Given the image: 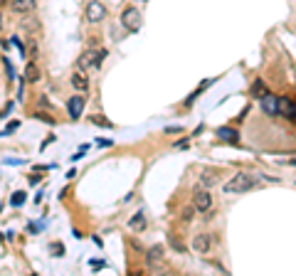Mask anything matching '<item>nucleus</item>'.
Wrapping results in <instances>:
<instances>
[{"label": "nucleus", "mask_w": 296, "mask_h": 276, "mask_svg": "<svg viewBox=\"0 0 296 276\" xmlns=\"http://www.w3.org/2000/svg\"><path fill=\"white\" fill-rule=\"evenodd\" d=\"M254 185H257V178H254V175L237 173L232 180H227V183H224V193L234 195V193H244V190H249V188H254Z\"/></svg>", "instance_id": "obj_1"}, {"label": "nucleus", "mask_w": 296, "mask_h": 276, "mask_svg": "<svg viewBox=\"0 0 296 276\" xmlns=\"http://www.w3.org/2000/svg\"><path fill=\"white\" fill-rule=\"evenodd\" d=\"M121 22H124V27H129L131 32H136V30H141V12H139L136 7H126V10L121 12Z\"/></svg>", "instance_id": "obj_2"}, {"label": "nucleus", "mask_w": 296, "mask_h": 276, "mask_svg": "<svg viewBox=\"0 0 296 276\" xmlns=\"http://www.w3.org/2000/svg\"><path fill=\"white\" fill-rule=\"evenodd\" d=\"M104 57H106L104 50H101V52H84V55L79 57V69L86 71V69H91V67H99Z\"/></svg>", "instance_id": "obj_3"}, {"label": "nucleus", "mask_w": 296, "mask_h": 276, "mask_svg": "<svg viewBox=\"0 0 296 276\" xmlns=\"http://www.w3.org/2000/svg\"><path fill=\"white\" fill-rule=\"evenodd\" d=\"M106 17V7L99 2V0H91L89 5H86V20L89 22H101Z\"/></svg>", "instance_id": "obj_4"}, {"label": "nucleus", "mask_w": 296, "mask_h": 276, "mask_svg": "<svg viewBox=\"0 0 296 276\" xmlns=\"http://www.w3.org/2000/svg\"><path fill=\"white\" fill-rule=\"evenodd\" d=\"M193 205H195L198 212H210V209H213V195H210V188H208V190H198Z\"/></svg>", "instance_id": "obj_5"}, {"label": "nucleus", "mask_w": 296, "mask_h": 276, "mask_svg": "<svg viewBox=\"0 0 296 276\" xmlns=\"http://www.w3.org/2000/svg\"><path fill=\"white\" fill-rule=\"evenodd\" d=\"M262 109H264L267 116H277L279 114V99L272 96V94H264L262 96Z\"/></svg>", "instance_id": "obj_6"}, {"label": "nucleus", "mask_w": 296, "mask_h": 276, "mask_svg": "<svg viewBox=\"0 0 296 276\" xmlns=\"http://www.w3.org/2000/svg\"><path fill=\"white\" fill-rule=\"evenodd\" d=\"M210 237L208 234H195V239H193V249L198 252V254H208L210 252Z\"/></svg>", "instance_id": "obj_7"}, {"label": "nucleus", "mask_w": 296, "mask_h": 276, "mask_svg": "<svg viewBox=\"0 0 296 276\" xmlns=\"http://www.w3.org/2000/svg\"><path fill=\"white\" fill-rule=\"evenodd\" d=\"M67 109H70V116H72V119H79L81 111H84V96H70Z\"/></svg>", "instance_id": "obj_8"}, {"label": "nucleus", "mask_w": 296, "mask_h": 276, "mask_svg": "<svg viewBox=\"0 0 296 276\" xmlns=\"http://www.w3.org/2000/svg\"><path fill=\"white\" fill-rule=\"evenodd\" d=\"M146 259L153 269H160V267H163V247H153L146 254Z\"/></svg>", "instance_id": "obj_9"}, {"label": "nucleus", "mask_w": 296, "mask_h": 276, "mask_svg": "<svg viewBox=\"0 0 296 276\" xmlns=\"http://www.w3.org/2000/svg\"><path fill=\"white\" fill-rule=\"evenodd\" d=\"M72 86L76 91H86L89 89V76L84 71H74L72 74Z\"/></svg>", "instance_id": "obj_10"}, {"label": "nucleus", "mask_w": 296, "mask_h": 276, "mask_svg": "<svg viewBox=\"0 0 296 276\" xmlns=\"http://www.w3.org/2000/svg\"><path fill=\"white\" fill-rule=\"evenodd\" d=\"M249 94H252V96H257V99H262V96H264V94H269V91H267V84H264L262 79H254V81H252Z\"/></svg>", "instance_id": "obj_11"}, {"label": "nucleus", "mask_w": 296, "mask_h": 276, "mask_svg": "<svg viewBox=\"0 0 296 276\" xmlns=\"http://www.w3.org/2000/svg\"><path fill=\"white\" fill-rule=\"evenodd\" d=\"M12 10L15 12H30V10H35V0H12Z\"/></svg>", "instance_id": "obj_12"}, {"label": "nucleus", "mask_w": 296, "mask_h": 276, "mask_svg": "<svg viewBox=\"0 0 296 276\" xmlns=\"http://www.w3.org/2000/svg\"><path fill=\"white\" fill-rule=\"evenodd\" d=\"M218 136H220L222 140H229V143H237V140H239V134H237L234 129H227V126L218 129Z\"/></svg>", "instance_id": "obj_13"}, {"label": "nucleus", "mask_w": 296, "mask_h": 276, "mask_svg": "<svg viewBox=\"0 0 296 276\" xmlns=\"http://www.w3.org/2000/svg\"><path fill=\"white\" fill-rule=\"evenodd\" d=\"M129 227H131V229H136V232H141V229H146V217H144V212H136V214L131 217V222H129Z\"/></svg>", "instance_id": "obj_14"}, {"label": "nucleus", "mask_w": 296, "mask_h": 276, "mask_svg": "<svg viewBox=\"0 0 296 276\" xmlns=\"http://www.w3.org/2000/svg\"><path fill=\"white\" fill-rule=\"evenodd\" d=\"M25 79H27V81H40V69H37L35 62H30V65L25 67Z\"/></svg>", "instance_id": "obj_15"}, {"label": "nucleus", "mask_w": 296, "mask_h": 276, "mask_svg": "<svg viewBox=\"0 0 296 276\" xmlns=\"http://www.w3.org/2000/svg\"><path fill=\"white\" fill-rule=\"evenodd\" d=\"M292 111H294V104H292L289 99H279V114L292 116Z\"/></svg>", "instance_id": "obj_16"}, {"label": "nucleus", "mask_w": 296, "mask_h": 276, "mask_svg": "<svg viewBox=\"0 0 296 276\" xmlns=\"http://www.w3.org/2000/svg\"><path fill=\"white\" fill-rule=\"evenodd\" d=\"M218 175H213V173H205L203 178H200V183H203V188H213V185H218Z\"/></svg>", "instance_id": "obj_17"}, {"label": "nucleus", "mask_w": 296, "mask_h": 276, "mask_svg": "<svg viewBox=\"0 0 296 276\" xmlns=\"http://www.w3.org/2000/svg\"><path fill=\"white\" fill-rule=\"evenodd\" d=\"M168 244H170L175 252H185V244H183V242H180L175 234H168Z\"/></svg>", "instance_id": "obj_18"}, {"label": "nucleus", "mask_w": 296, "mask_h": 276, "mask_svg": "<svg viewBox=\"0 0 296 276\" xmlns=\"http://www.w3.org/2000/svg\"><path fill=\"white\" fill-rule=\"evenodd\" d=\"M89 121H91V124H96V126L111 129V121H109V119H101V116H89Z\"/></svg>", "instance_id": "obj_19"}, {"label": "nucleus", "mask_w": 296, "mask_h": 276, "mask_svg": "<svg viewBox=\"0 0 296 276\" xmlns=\"http://www.w3.org/2000/svg\"><path fill=\"white\" fill-rule=\"evenodd\" d=\"M193 214H195V205H190V207H185V209H183V219H185V222H190V219H193Z\"/></svg>", "instance_id": "obj_20"}, {"label": "nucleus", "mask_w": 296, "mask_h": 276, "mask_svg": "<svg viewBox=\"0 0 296 276\" xmlns=\"http://www.w3.org/2000/svg\"><path fill=\"white\" fill-rule=\"evenodd\" d=\"M37 27H40L37 20H25V22H22V30H32V32H35Z\"/></svg>", "instance_id": "obj_21"}, {"label": "nucleus", "mask_w": 296, "mask_h": 276, "mask_svg": "<svg viewBox=\"0 0 296 276\" xmlns=\"http://www.w3.org/2000/svg\"><path fill=\"white\" fill-rule=\"evenodd\" d=\"M22 203H25V193H15V198H12V205L20 207Z\"/></svg>", "instance_id": "obj_22"}, {"label": "nucleus", "mask_w": 296, "mask_h": 276, "mask_svg": "<svg viewBox=\"0 0 296 276\" xmlns=\"http://www.w3.org/2000/svg\"><path fill=\"white\" fill-rule=\"evenodd\" d=\"M52 249H55V252H57V257H60V254H62V252H65V249H62V244H52Z\"/></svg>", "instance_id": "obj_23"}, {"label": "nucleus", "mask_w": 296, "mask_h": 276, "mask_svg": "<svg viewBox=\"0 0 296 276\" xmlns=\"http://www.w3.org/2000/svg\"><path fill=\"white\" fill-rule=\"evenodd\" d=\"M292 165H296V158H294V160H292Z\"/></svg>", "instance_id": "obj_24"}]
</instances>
